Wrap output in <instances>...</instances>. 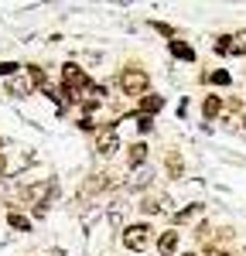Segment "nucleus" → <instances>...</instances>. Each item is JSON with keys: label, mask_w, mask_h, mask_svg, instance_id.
Segmentation results:
<instances>
[{"label": "nucleus", "mask_w": 246, "mask_h": 256, "mask_svg": "<svg viewBox=\"0 0 246 256\" xmlns=\"http://www.w3.org/2000/svg\"><path fill=\"white\" fill-rule=\"evenodd\" d=\"M212 52H216V55H229V52H232V38H229V34H222V38H216V44H212Z\"/></svg>", "instance_id": "nucleus-17"}, {"label": "nucleus", "mask_w": 246, "mask_h": 256, "mask_svg": "<svg viewBox=\"0 0 246 256\" xmlns=\"http://www.w3.org/2000/svg\"><path fill=\"white\" fill-rule=\"evenodd\" d=\"M164 110V96H158V92H147V96L140 99V116H154V113H161Z\"/></svg>", "instance_id": "nucleus-10"}, {"label": "nucleus", "mask_w": 246, "mask_h": 256, "mask_svg": "<svg viewBox=\"0 0 246 256\" xmlns=\"http://www.w3.org/2000/svg\"><path fill=\"white\" fill-rule=\"evenodd\" d=\"M229 55H246V31L232 34V52H229Z\"/></svg>", "instance_id": "nucleus-18"}, {"label": "nucleus", "mask_w": 246, "mask_h": 256, "mask_svg": "<svg viewBox=\"0 0 246 256\" xmlns=\"http://www.w3.org/2000/svg\"><path fill=\"white\" fill-rule=\"evenodd\" d=\"M113 184V178L110 174H92L86 184H82V198H89V195H100V192H106Z\"/></svg>", "instance_id": "nucleus-8"}, {"label": "nucleus", "mask_w": 246, "mask_h": 256, "mask_svg": "<svg viewBox=\"0 0 246 256\" xmlns=\"http://www.w3.org/2000/svg\"><path fill=\"white\" fill-rule=\"evenodd\" d=\"M168 52H171L178 62H195V48H192L188 41H178V38L168 41Z\"/></svg>", "instance_id": "nucleus-11"}, {"label": "nucleus", "mask_w": 246, "mask_h": 256, "mask_svg": "<svg viewBox=\"0 0 246 256\" xmlns=\"http://www.w3.org/2000/svg\"><path fill=\"white\" fill-rule=\"evenodd\" d=\"M79 130H82V134H92V130H96V123H92L89 116H82L79 120Z\"/></svg>", "instance_id": "nucleus-24"}, {"label": "nucleus", "mask_w": 246, "mask_h": 256, "mask_svg": "<svg viewBox=\"0 0 246 256\" xmlns=\"http://www.w3.org/2000/svg\"><path fill=\"white\" fill-rule=\"evenodd\" d=\"M182 256H202V253H182Z\"/></svg>", "instance_id": "nucleus-28"}, {"label": "nucleus", "mask_w": 246, "mask_h": 256, "mask_svg": "<svg viewBox=\"0 0 246 256\" xmlns=\"http://www.w3.org/2000/svg\"><path fill=\"white\" fill-rule=\"evenodd\" d=\"M202 256H232L226 246H219V242H205V253Z\"/></svg>", "instance_id": "nucleus-20"}, {"label": "nucleus", "mask_w": 246, "mask_h": 256, "mask_svg": "<svg viewBox=\"0 0 246 256\" xmlns=\"http://www.w3.org/2000/svg\"><path fill=\"white\" fill-rule=\"evenodd\" d=\"M178 242H182V232H178V229H168V232L158 236V253L161 256H174L178 253Z\"/></svg>", "instance_id": "nucleus-6"}, {"label": "nucleus", "mask_w": 246, "mask_h": 256, "mask_svg": "<svg viewBox=\"0 0 246 256\" xmlns=\"http://www.w3.org/2000/svg\"><path fill=\"white\" fill-rule=\"evenodd\" d=\"M123 216H120V208H110V226H120Z\"/></svg>", "instance_id": "nucleus-26"}, {"label": "nucleus", "mask_w": 246, "mask_h": 256, "mask_svg": "<svg viewBox=\"0 0 246 256\" xmlns=\"http://www.w3.org/2000/svg\"><path fill=\"white\" fill-rule=\"evenodd\" d=\"M0 147H4V140H0Z\"/></svg>", "instance_id": "nucleus-30"}, {"label": "nucleus", "mask_w": 246, "mask_h": 256, "mask_svg": "<svg viewBox=\"0 0 246 256\" xmlns=\"http://www.w3.org/2000/svg\"><path fill=\"white\" fill-rule=\"evenodd\" d=\"M150 236H154V229H150L147 222H134V226L123 229V246H126L130 253H144V250L150 246Z\"/></svg>", "instance_id": "nucleus-2"}, {"label": "nucleus", "mask_w": 246, "mask_h": 256, "mask_svg": "<svg viewBox=\"0 0 246 256\" xmlns=\"http://www.w3.org/2000/svg\"><path fill=\"white\" fill-rule=\"evenodd\" d=\"M147 150H150V147H147L144 140L130 144V147H126V168H130V171H140L144 164H147Z\"/></svg>", "instance_id": "nucleus-4"}, {"label": "nucleus", "mask_w": 246, "mask_h": 256, "mask_svg": "<svg viewBox=\"0 0 246 256\" xmlns=\"http://www.w3.org/2000/svg\"><path fill=\"white\" fill-rule=\"evenodd\" d=\"M7 222H10V229H20V232H31V218L18 216V212H10V216H7Z\"/></svg>", "instance_id": "nucleus-16"}, {"label": "nucleus", "mask_w": 246, "mask_h": 256, "mask_svg": "<svg viewBox=\"0 0 246 256\" xmlns=\"http://www.w3.org/2000/svg\"><path fill=\"white\" fill-rule=\"evenodd\" d=\"M137 130H140V134H150V130H154V116H140V113H137Z\"/></svg>", "instance_id": "nucleus-21"}, {"label": "nucleus", "mask_w": 246, "mask_h": 256, "mask_svg": "<svg viewBox=\"0 0 246 256\" xmlns=\"http://www.w3.org/2000/svg\"><path fill=\"white\" fill-rule=\"evenodd\" d=\"M226 110H243V99L229 96V99H226Z\"/></svg>", "instance_id": "nucleus-25"}, {"label": "nucleus", "mask_w": 246, "mask_h": 256, "mask_svg": "<svg viewBox=\"0 0 246 256\" xmlns=\"http://www.w3.org/2000/svg\"><path fill=\"white\" fill-rule=\"evenodd\" d=\"M240 123H243V126H246V110H243V120H240Z\"/></svg>", "instance_id": "nucleus-27"}, {"label": "nucleus", "mask_w": 246, "mask_h": 256, "mask_svg": "<svg viewBox=\"0 0 246 256\" xmlns=\"http://www.w3.org/2000/svg\"><path fill=\"white\" fill-rule=\"evenodd\" d=\"M150 181H154V174H150L147 168H140L137 174L126 181V188H130V192H140V188H150Z\"/></svg>", "instance_id": "nucleus-12"}, {"label": "nucleus", "mask_w": 246, "mask_h": 256, "mask_svg": "<svg viewBox=\"0 0 246 256\" xmlns=\"http://www.w3.org/2000/svg\"><path fill=\"white\" fill-rule=\"evenodd\" d=\"M100 106H102L100 99H82V113H86V116H89L92 110H100Z\"/></svg>", "instance_id": "nucleus-23"}, {"label": "nucleus", "mask_w": 246, "mask_h": 256, "mask_svg": "<svg viewBox=\"0 0 246 256\" xmlns=\"http://www.w3.org/2000/svg\"><path fill=\"white\" fill-rule=\"evenodd\" d=\"M7 92L24 99L28 92H31V79H18V76H10V79H7Z\"/></svg>", "instance_id": "nucleus-13"}, {"label": "nucleus", "mask_w": 246, "mask_h": 256, "mask_svg": "<svg viewBox=\"0 0 246 256\" xmlns=\"http://www.w3.org/2000/svg\"><path fill=\"white\" fill-rule=\"evenodd\" d=\"M205 212V205H198V202H192L188 208H182V212H174V226H182V222H192V218H198Z\"/></svg>", "instance_id": "nucleus-14"}, {"label": "nucleus", "mask_w": 246, "mask_h": 256, "mask_svg": "<svg viewBox=\"0 0 246 256\" xmlns=\"http://www.w3.org/2000/svg\"><path fill=\"white\" fill-rule=\"evenodd\" d=\"M168 208H171V198H168V195H147L140 202L144 216H158V212H168Z\"/></svg>", "instance_id": "nucleus-7"}, {"label": "nucleus", "mask_w": 246, "mask_h": 256, "mask_svg": "<svg viewBox=\"0 0 246 256\" xmlns=\"http://www.w3.org/2000/svg\"><path fill=\"white\" fill-rule=\"evenodd\" d=\"M164 171H168V178H171V181H182V178H184V160H182V150H174V147H171V150L164 154Z\"/></svg>", "instance_id": "nucleus-5"}, {"label": "nucleus", "mask_w": 246, "mask_h": 256, "mask_svg": "<svg viewBox=\"0 0 246 256\" xmlns=\"http://www.w3.org/2000/svg\"><path fill=\"white\" fill-rule=\"evenodd\" d=\"M0 171H4V154H0Z\"/></svg>", "instance_id": "nucleus-29"}, {"label": "nucleus", "mask_w": 246, "mask_h": 256, "mask_svg": "<svg viewBox=\"0 0 246 256\" xmlns=\"http://www.w3.org/2000/svg\"><path fill=\"white\" fill-rule=\"evenodd\" d=\"M222 110H226V99L222 96H205L202 99V116L205 120H219V116H222Z\"/></svg>", "instance_id": "nucleus-9"}, {"label": "nucleus", "mask_w": 246, "mask_h": 256, "mask_svg": "<svg viewBox=\"0 0 246 256\" xmlns=\"http://www.w3.org/2000/svg\"><path fill=\"white\" fill-rule=\"evenodd\" d=\"M150 28H154L158 34H164V38L174 41V28H171V24H164V20H150Z\"/></svg>", "instance_id": "nucleus-19"}, {"label": "nucleus", "mask_w": 246, "mask_h": 256, "mask_svg": "<svg viewBox=\"0 0 246 256\" xmlns=\"http://www.w3.org/2000/svg\"><path fill=\"white\" fill-rule=\"evenodd\" d=\"M205 82H212V86H232V76L226 72V68H216V72H208V76H202Z\"/></svg>", "instance_id": "nucleus-15"}, {"label": "nucleus", "mask_w": 246, "mask_h": 256, "mask_svg": "<svg viewBox=\"0 0 246 256\" xmlns=\"http://www.w3.org/2000/svg\"><path fill=\"white\" fill-rule=\"evenodd\" d=\"M120 150V137H116V123H106L100 134H96V154L102 158H110V154H116Z\"/></svg>", "instance_id": "nucleus-3"}, {"label": "nucleus", "mask_w": 246, "mask_h": 256, "mask_svg": "<svg viewBox=\"0 0 246 256\" xmlns=\"http://www.w3.org/2000/svg\"><path fill=\"white\" fill-rule=\"evenodd\" d=\"M120 89L126 92V96L144 99V96H147V89H150V76H147L144 68H123V76H120Z\"/></svg>", "instance_id": "nucleus-1"}, {"label": "nucleus", "mask_w": 246, "mask_h": 256, "mask_svg": "<svg viewBox=\"0 0 246 256\" xmlns=\"http://www.w3.org/2000/svg\"><path fill=\"white\" fill-rule=\"evenodd\" d=\"M208 236H212L208 222H198V229H195V239H198V242H208Z\"/></svg>", "instance_id": "nucleus-22"}]
</instances>
